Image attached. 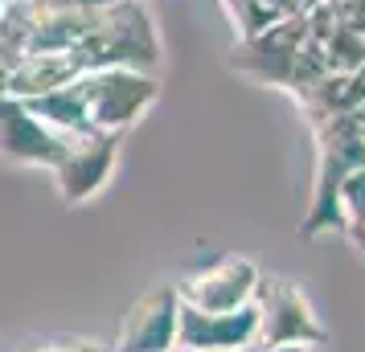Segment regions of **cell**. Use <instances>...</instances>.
Masks as SVG:
<instances>
[{
    "instance_id": "obj_12",
    "label": "cell",
    "mask_w": 365,
    "mask_h": 352,
    "mask_svg": "<svg viewBox=\"0 0 365 352\" xmlns=\"http://www.w3.org/2000/svg\"><path fill=\"white\" fill-rule=\"evenodd\" d=\"M83 74V62L74 58V50H53V53H25L9 66V86L4 95L13 99H37L50 95L58 86L74 82Z\"/></svg>"
},
{
    "instance_id": "obj_10",
    "label": "cell",
    "mask_w": 365,
    "mask_h": 352,
    "mask_svg": "<svg viewBox=\"0 0 365 352\" xmlns=\"http://www.w3.org/2000/svg\"><path fill=\"white\" fill-rule=\"evenodd\" d=\"M66 144H70V135H58L53 127H46L21 99L0 95V156L9 164L53 172V164L62 160Z\"/></svg>"
},
{
    "instance_id": "obj_8",
    "label": "cell",
    "mask_w": 365,
    "mask_h": 352,
    "mask_svg": "<svg viewBox=\"0 0 365 352\" xmlns=\"http://www.w3.org/2000/svg\"><path fill=\"white\" fill-rule=\"evenodd\" d=\"M259 279L263 270L255 267L242 254H226L210 267L189 270L177 287V299L181 307H193V311H234V307H247L255 303V291H259Z\"/></svg>"
},
{
    "instance_id": "obj_16",
    "label": "cell",
    "mask_w": 365,
    "mask_h": 352,
    "mask_svg": "<svg viewBox=\"0 0 365 352\" xmlns=\"http://www.w3.org/2000/svg\"><path fill=\"white\" fill-rule=\"evenodd\" d=\"M259 352H316V344H279V348H259Z\"/></svg>"
},
{
    "instance_id": "obj_13",
    "label": "cell",
    "mask_w": 365,
    "mask_h": 352,
    "mask_svg": "<svg viewBox=\"0 0 365 352\" xmlns=\"http://www.w3.org/2000/svg\"><path fill=\"white\" fill-rule=\"evenodd\" d=\"M29 111H34L46 127H53L58 135H83V132H95L91 119H86V102H83V90H78V78L66 86H58L50 95H37V99H21Z\"/></svg>"
},
{
    "instance_id": "obj_11",
    "label": "cell",
    "mask_w": 365,
    "mask_h": 352,
    "mask_svg": "<svg viewBox=\"0 0 365 352\" xmlns=\"http://www.w3.org/2000/svg\"><path fill=\"white\" fill-rule=\"evenodd\" d=\"M259 332V307H234V311H193L181 307L177 319V352H226L255 344Z\"/></svg>"
},
{
    "instance_id": "obj_1",
    "label": "cell",
    "mask_w": 365,
    "mask_h": 352,
    "mask_svg": "<svg viewBox=\"0 0 365 352\" xmlns=\"http://www.w3.org/2000/svg\"><path fill=\"white\" fill-rule=\"evenodd\" d=\"M107 0H9L0 17V50L9 66L25 53L74 50L99 21Z\"/></svg>"
},
{
    "instance_id": "obj_9",
    "label": "cell",
    "mask_w": 365,
    "mask_h": 352,
    "mask_svg": "<svg viewBox=\"0 0 365 352\" xmlns=\"http://www.w3.org/2000/svg\"><path fill=\"white\" fill-rule=\"evenodd\" d=\"M177 319H181L177 287H152L128 307L107 352H177Z\"/></svg>"
},
{
    "instance_id": "obj_17",
    "label": "cell",
    "mask_w": 365,
    "mask_h": 352,
    "mask_svg": "<svg viewBox=\"0 0 365 352\" xmlns=\"http://www.w3.org/2000/svg\"><path fill=\"white\" fill-rule=\"evenodd\" d=\"M4 86H9V58L0 50V95H4Z\"/></svg>"
},
{
    "instance_id": "obj_6",
    "label": "cell",
    "mask_w": 365,
    "mask_h": 352,
    "mask_svg": "<svg viewBox=\"0 0 365 352\" xmlns=\"http://www.w3.org/2000/svg\"><path fill=\"white\" fill-rule=\"evenodd\" d=\"M119 144H123V135H115V132L70 135L62 160L53 164V185H58V197H62L66 205L95 201L103 188H107V181L115 176Z\"/></svg>"
},
{
    "instance_id": "obj_18",
    "label": "cell",
    "mask_w": 365,
    "mask_h": 352,
    "mask_svg": "<svg viewBox=\"0 0 365 352\" xmlns=\"http://www.w3.org/2000/svg\"><path fill=\"white\" fill-rule=\"evenodd\" d=\"M226 352H259L255 344H247V348H226Z\"/></svg>"
},
{
    "instance_id": "obj_7",
    "label": "cell",
    "mask_w": 365,
    "mask_h": 352,
    "mask_svg": "<svg viewBox=\"0 0 365 352\" xmlns=\"http://www.w3.org/2000/svg\"><path fill=\"white\" fill-rule=\"evenodd\" d=\"M304 41H308V25L304 17H287V21H271L267 29H259L255 37H247L242 53L234 50L230 66L259 78L267 86H283L292 90L299 82V53H304Z\"/></svg>"
},
{
    "instance_id": "obj_4",
    "label": "cell",
    "mask_w": 365,
    "mask_h": 352,
    "mask_svg": "<svg viewBox=\"0 0 365 352\" xmlns=\"http://www.w3.org/2000/svg\"><path fill=\"white\" fill-rule=\"evenodd\" d=\"M78 90L86 102V119L95 132L123 135L132 123L148 115L160 99V78L152 70H128V66H103L83 70Z\"/></svg>"
},
{
    "instance_id": "obj_3",
    "label": "cell",
    "mask_w": 365,
    "mask_h": 352,
    "mask_svg": "<svg viewBox=\"0 0 365 352\" xmlns=\"http://www.w3.org/2000/svg\"><path fill=\"white\" fill-rule=\"evenodd\" d=\"M312 132H316V188H312V209L299 221V238H320L336 230V193H341L349 172L365 168V135L353 111L316 123Z\"/></svg>"
},
{
    "instance_id": "obj_15",
    "label": "cell",
    "mask_w": 365,
    "mask_h": 352,
    "mask_svg": "<svg viewBox=\"0 0 365 352\" xmlns=\"http://www.w3.org/2000/svg\"><path fill=\"white\" fill-rule=\"evenodd\" d=\"M46 352H107L99 340H53V344H41Z\"/></svg>"
},
{
    "instance_id": "obj_19",
    "label": "cell",
    "mask_w": 365,
    "mask_h": 352,
    "mask_svg": "<svg viewBox=\"0 0 365 352\" xmlns=\"http://www.w3.org/2000/svg\"><path fill=\"white\" fill-rule=\"evenodd\" d=\"M4 9H9V0H0V17H4Z\"/></svg>"
},
{
    "instance_id": "obj_5",
    "label": "cell",
    "mask_w": 365,
    "mask_h": 352,
    "mask_svg": "<svg viewBox=\"0 0 365 352\" xmlns=\"http://www.w3.org/2000/svg\"><path fill=\"white\" fill-rule=\"evenodd\" d=\"M255 307H259V332H255V348H279V344H324L329 328L316 316L308 291L287 279V274H263L259 291H255Z\"/></svg>"
},
{
    "instance_id": "obj_14",
    "label": "cell",
    "mask_w": 365,
    "mask_h": 352,
    "mask_svg": "<svg viewBox=\"0 0 365 352\" xmlns=\"http://www.w3.org/2000/svg\"><path fill=\"white\" fill-rule=\"evenodd\" d=\"M336 230L365 258V168L349 172L341 193H336Z\"/></svg>"
},
{
    "instance_id": "obj_2",
    "label": "cell",
    "mask_w": 365,
    "mask_h": 352,
    "mask_svg": "<svg viewBox=\"0 0 365 352\" xmlns=\"http://www.w3.org/2000/svg\"><path fill=\"white\" fill-rule=\"evenodd\" d=\"M160 53H165L160 29L140 0H107L99 21L91 25V33L74 46V58L83 62V70L128 66L156 74Z\"/></svg>"
}]
</instances>
